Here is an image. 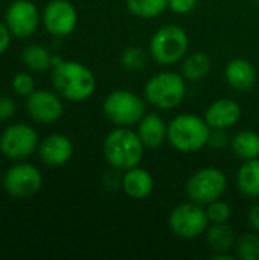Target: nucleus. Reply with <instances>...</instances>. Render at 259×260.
Listing matches in <instances>:
<instances>
[{
  "mask_svg": "<svg viewBox=\"0 0 259 260\" xmlns=\"http://www.w3.org/2000/svg\"><path fill=\"white\" fill-rule=\"evenodd\" d=\"M143 148L137 133L122 126L113 129L104 140V157L116 171H128L136 168L142 157Z\"/></svg>",
  "mask_w": 259,
  "mask_h": 260,
  "instance_id": "nucleus-2",
  "label": "nucleus"
},
{
  "mask_svg": "<svg viewBox=\"0 0 259 260\" xmlns=\"http://www.w3.org/2000/svg\"><path fill=\"white\" fill-rule=\"evenodd\" d=\"M212 128L202 117L180 114L168 125V142L180 152L192 154L203 149L211 139Z\"/></svg>",
  "mask_w": 259,
  "mask_h": 260,
  "instance_id": "nucleus-3",
  "label": "nucleus"
},
{
  "mask_svg": "<svg viewBox=\"0 0 259 260\" xmlns=\"http://www.w3.org/2000/svg\"><path fill=\"white\" fill-rule=\"evenodd\" d=\"M50 79L58 94L72 102L89 99L96 88V79L92 70L76 61H61L53 66Z\"/></svg>",
  "mask_w": 259,
  "mask_h": 260,
  "instance_id": "nucleus-1",
  "label": "nucleus"
},
{
  "mask_svg": "<svg viewBox=\"0 0 259 260\" xmlns=\"http://www.w3.org/2000/svg\"><path fill=\"white\" fill-rule=\"evenodd\" d=\"M237 184L241 193L259 198V160H246V163L240 168L237 174Z\"/></svg>",
  "mask_w": 259,
  "mask_h": 260,
  "instance_id": "nucleus-20",
  "label": "nucleus"
},
{
  "mask_svg": "<svg viewBox=\"0 0 259 260\" xmlns=\"http://www.w3.org/2000/svg\"><path fill=\"white\" fill-rule=\"evenodd\" d=\"M122 187L130 198L143 200L151 195L154 189V180L148 171L136 166L133 169L125 171L122 177Z\"/></svg>",
  "mask_w": 259,
  "mask_h": 260,
  "instance_id": "nucleus-18",
  "label": "nucleus"
},
{
  "mask_svg": "<svg viewBox=\"0 0 259 260\" xmlns=\"http://www.w3.org/2000/svg\"><path fill=\"white\" fill-rule=\"evenodd\" d=\"M198 0H168V8L177 14H188L197 8Z\"/></svg>",
  "mask_w": 259,
  "mask_h": 260,
  "instance_id": "nucleus-30",
  "label": "nucleus"
},
{
  "mask_svg": "<svg viewBox=\"0 0 259 260\" xmlns=\"http://www.w3.org/2000/svg\"><path fill=\"white\" fill-rule=\"evenodd\" d=\"M12 90L15 91V94L27 98L35 90L34 78L29 73H24V72L17 73L14 76V79H12Z\"/></svg>",
  "mask_w": 259,
  "mask_h": 260,
  "instance_id": "nucleus-28",
  "label": "nucleus"
},
{
  "mask_svg": "<svg viewBox=\"0 0 259 260\" xmlns=\"http://www.w3.org/2000/svg\"><path fill=\"white\" fill-rule=\"evenodd\" d=\"M206 213H208L209 222H212V224H223V222H227L231 219L232 210H231L229 204H226L224 201L217 200V201L208 204Z\"/></svg>",
  "mask_w": 259,
  "mask_h": 260,
  "instance_id": "nucleus-27",
  "label": "nucleus"
},
{
  "mask_svg": "<svg viewBox=\"0 0 259 260\" xmlns=\"http://www.w3.org/2000/svg\"><path fill=\"white\" fill-rule=\"evenodd\" d=\"M227 187L226 175L215 168H205L197 171L188 181L186 193L191 201L197 204H211L223 197Z\"/></svg>",
  "mask_w": 259,
  "mask_h": 260,
  "instance_id": "nucleus-8",
  "label": "nucleus"
},
{
  "mask_svg": "<svg viewBox=\"0 0 259 260\" xmlns=\"http://www.w3.org/2000/svg\"><path fill=\"white\" fill-rule=\"evenodd\" d=\"M38 134L26 123H14L0 136V152L9 160H24L38 149Z\"/></svg>",
  "mask_w": 259,
  "mask_h": 260,
  "instance_id": "nucleus-9",
  "label": "nucleus"
},
{
  "mask_svg": "<svg viewBox=\"0 0 259 260\" xmlns=\"http://www.w3.org/2000/svg\"><path fill=\"white\" fill-rule=\"evenodd\" d=\"M212 260H232L234 257L231 256V254H227V253H215L212 257Z\"/></svg>",
  "mask_w": 259,
  "mask_h": 260,
  "instance_id": "nucleus-34",
  "label": "nucleus"
},
{
  "mask_svg": "<svg viewBox=\"0 0 259 260\" xmlns=\"http://www.w3.org/2000/svg\"><path fill=\"white\" fill-rule=\"evenodd\" d=\"M227 84L237 91H249L256 84V70L252 62L243 58L232 59L226 67Z\"/></svg>",
  "mask_w": 259,
  "mask_h": 260,
  "instance_id": "nucleus-16",
  "label": "nucleus"
},
{
  "mask_svg": "<svg viewBox=\"0 0 259 260\" xmlns=\"http://www.w3.org/2000/svg\"><path fill=\"white\" fill-rule=\"evenodd\" d=\"M52 58L53 56L50 55V52L40 44H29L23 49L21 53V59L24 66L37 73L49 70L52 67Z\"/></svg>",
  "mask_w": 259,
  "mask_h": 260,
  "instance_id": "nucleus-21",
  "label": "nucleus"
},
{
  "mask_svg": "<svg viewBox=\"0 0 259 260\" xmlns=\"http://www.w3.org/2000/svg\"><path fill=\"white\" fill-rule=\"evenodd\" d=\"M38 154L44 165L60 168L69 163L73 155V145L69 137L63 134H49L38 145Z\"/></svg>",
  "mask_w": 259,
  "mask_h": 260,
  "instance_id": "nucleus-14",
  "label": "nucleus"
},
{
  "mask_svg": "<svg viewBox=\"0 0 259 260\" xmlns=\"http://www.w3.org/2000/svg\"><path fill=\"white\" fill-rule=\"evenodd\" d=\"M11 30L8 29V26L5 23L0 21V56L8 50L9 44H11Z\"/></svg>",
  "mask_w": 259,
  "mask_h": 260,
  "instance_id": "nucleus-31",
  "label": "nucleus"
},
{
  "mask_svg": "<svg viewBox=\"0 0 259 260\" xmlns=\"http://www.w3.org/2000/svg\"><path fill=\"white\" fill-rule=\"evenodd\" d=\"M186 94L183 75L162 72L154 75L145 85V99L160 110L176 108Z\"/></svg>",
  "mask_w": 259,
  "mask_h": 260,
  "instance_id": "nucleus-4",
  "label": "nucleus"
},
{
  "mask_svg": "<svg viewBox=\"0 0 259 260\" xmlns=\"http://www.w3.org/2000/svg\"><path fill=\"white\" fill-rule=\"evenodd\" d=\"M168 224L177 238L191 241L206 233L209 227V218L202 204L192 201L177 206L171 212Z\"/></svg>",
  "mask_w": 259,
  "mask_h": 260,
  "instance_id": "nucleus-7",
  "label": "nucleus"
},
{
  "mask_svg": "<svg viewBox=\"0 0 259 260\" xmlns=\"http://www.w3.org/2000/svg\"><path fill=\"white\" fill-rule=\"evenodd\" d=\"M5 24L14 37L27 38L40 24V12L31 0H14L5 12Z\"/></svg>",
  "mask_w": 259,
  "mask_h": 260,
  "instance_id": "nucleus-11",
  "label": "nucleus"
},
{
  "mask_svg": "<svg viewBox=\"0 0 259 260\" xmlns=\"http://www.w3.org/2000/svg\"><path fill=\"white\" fill-rule=\"evenodd\" d=\"M226 143H227V134L224 133V129H214V133H211L209 145H212L214 148H223Z\"/></svg>",
  "mask_w": 259,
  "mask_h": 260,
  "instance_id": "nucleus-32",
  "label": "nucleus"
},
{
  "mask_svg": "<svg viewBox=\"0 0 259 260\" xmlns=\"http://www.w3.org/2000/svg\"><path fill=\"white\" fill-rule=\"evenodd\" d=\"M147 52L140 47H128L122 52L121 62L127 70L136 72L145 67L147 64Z\"/></svg>",
  "mask_w": 259,
  "mask_h": 260,
  "instance_id": "nucleus-26",
  "label": "nucleus"
},
{
  "mask_svg": "<svg viewBox=\"0 0 259 260\" xmlns=\"http://www.w3.org/2000/svg\"><path fill=\"white\" fill-rule=\"evenodd\" d=\"M241 117V107L229 98L215 101L205 114V120L212 129H227Z\"/></svg>",
  "mask_w": 259,
  "mask_h": 260,
  "instance_id": "nucleus-15",
  "label": "nucleus"
},
{
  "mask_svg": "<svg viewBox=\"0 0 259 260\" xmlns=\"http://www.w3.org/2000/svg\"><path fill=\"white\" fill-rule=\"evenodd\" d=\"M206 242L215 253H229L237 239L232 227H229L226 222L223 224H212L206 230Z\"/></svg>",
  "mask_w": 259,
  "mask_h": 260,
  "instance_id": "nucleus-19",
  "label": "nucleus"
},
{
  "mask_svg": "<svg viewBox=\"0 0 259 260\" xmlns=\"http://www.w3.org/2000/svg\"><path fill=\"white\" fill-rule=\"evenodd\" d=\"M43 186L41 172L27 163H18L9 168L3 175V189L17 200H27L38 193Z\"/></svg>",
  "mask_w": 259,
  "mask_h": 260,
  "instance_id": "nucleus-10",
  "label": "nucleus"
},
{
  "mask_svg": "<svg viewBox=\"0 0 259 260\" xmlns=\"http://www.w3.org/2000/svg\"><path fill=\"white\" fill-rule=\"evenodd\" d=\"M104 113L111 123L131 126L139 123L147 114V99L127 90H116L105 98Z\"/></svg>",
  "mask_w": 259,
  "mask_h": 260,
  "instance_id": "nucleus-6",
  "label": "nucleus"
},
{
  "mask_svg": "<svg viewBox=\"0 0 259 260\" xmlns=\"http://www.w3.org/2000/svg\"><path fill=\"white\" fill-rule=\"evenodd\" d=\"M26 111L38 123H53L63 117L64 105L61 99L47 90H34L26 98Z\"/></svg>",
  "mask_w": 259,
  "mask_h": 260,
  "instance_id": "nucleus-13",
  "label": "nucleus"
},
{
  "mask_svg": "<svg viewBox=\"0 0 259 260\" xmlns=\"http://www.w3.org/2000/svg\"><path fill=\"white\" fill-rule=\"evenodd\" d=\"M249 221L252 224V227L259 233V201L250 209V213H249Z\"/></svg>",
  "mask_w": 259,
  "mask_h": 260,
  "instance_id": "nucleus-33",
  "label": "nucleus"
},
{
  "mask_svg": "<svg viewBox=\"0 0 259 260\" xmlns=\"http://www.w3.org/2000/svg\"><path fill=\"white\" fill-rule=\"evenodd\" d=\"M127 6L140 18H154L168 8V0H127Z\"/></svg>",
  "mask_w": 259,
  "mask_h": 260,
  "instance_id": "nucleus-24",
  "label": "nucleus"
},
{
  "mask_svg": "<svg viewBox=\"0 0 259 260\" xmlns=\"http://www.w3.org/2000/svg\"><path fill=\"white\" fill-rule=\"evenodd\" d=\"M188 46L189 40L186 32L177 24H166L153 35L150 53L156 62L162 66H171L185 58Z\"/></svg>",
  "mask_w": 259,
  "mask_h": 260,
  "instance_id": "nucleus-5",
  "label": "nucleus"
},
{
  "mask_svg": "<svg viewBox=\"0 0 259 260\" xmlns=\"http://www.w3.org/2000/svg\"><path fill=\"white\" fill-rule=\"evenodd\" d=\"M137 134L145 148L156 149L168 139V126L163 119L156 113H147L139 122Z\"/></svg>",
  "mask_w": 259,
  "mask_h": 260,
  "instance_id": "nucleus-17",
  "label": "nucleus"
},
{
  "mask_svg": "<svg viewBox=\"0 0 259 260\" xmlns=\"http://www.w3.org/2000/svg\"><path fill=\"white\" fill-rule=\"evenodd\" d=\"M234 152L243 160H253L259 157V134L253 131H240L232 139Z\"/></svg>",
  "mask_w": 259,
  "mask_h": 260,
  "instance_id": "nucleus-23",
  "label": "nucleus"
},
{
  "mask_svg": "<svg viewBox=\"0 0 259 260\" xmlns=\"http://www.w3.org/2000/svg\"><path fill=\"white\" fill-rule=\"evenodd\" d=\"M17 111L15 101L9 96H0V122H6L14 117Z\"/></svg>",
  "mask_w": 259,
  "mask_h": 260,
  "instance_id": "nucleus-29",
  "label": "nucleus"
},
{
  "mask_svg": "<svg viewBox=\"0 0 259 260\" xmlns=\"http://www.w3.org/2000/svg\"><path fill=\"white\" fill-rule=\"evenodd\" d=\"M78 23V12L69 0H52L43 11V24L55 37L70 35Z\"/></svg>",
  "mask_w": 259,
  "mask_h": 260,
  "instance_id": "nucleus-12",
  "label": "nucleus"
},
{
  "mask_svg": "<svg viewBox=\"0 0 259 260\" xmlns=\"http://www.w3.org/2000/svg\"><path fill=\"white\" fill-rule=\"evenodd\" d=\"M256 2H258V5H259V0H256Z\"/></svg>",
  "mask_w": 259,
  "mask_h": 260,
  "instance_id": "nucleus-35",
  "label": "nucleus"
},
{
  "mask_svg": "<svg viewBox=\"0 0 259 260\" xmlns=\"http://www.w3.org/2000/svg\"><path fill=\"white\" fill-rule=\"evenodd\" d=\"M237 254L241 260H259V236L244 233L235 242Z\"/></svg>",
  "mask_w": 259,
  "mask_h": 260,
  "instance_id": "nucleus-25",
  "label": "nucleus"
},
{
  "mask_svg": "<svg viewBox=\"0 0 259 260\" xmlns=\"http://www.w3.org/2000/svg\"><path fill=\"white\" fill-rule=\"evenodd\" d=\"M211 72V58L203 52L191 53L182 64V75L189 81H200Z\"/></svg>",
  "mask_w": 259,
  "mask_h": 260,
  "instance_id": "nucleus-22",
  "label": "nucleus"
}]
</instances>
